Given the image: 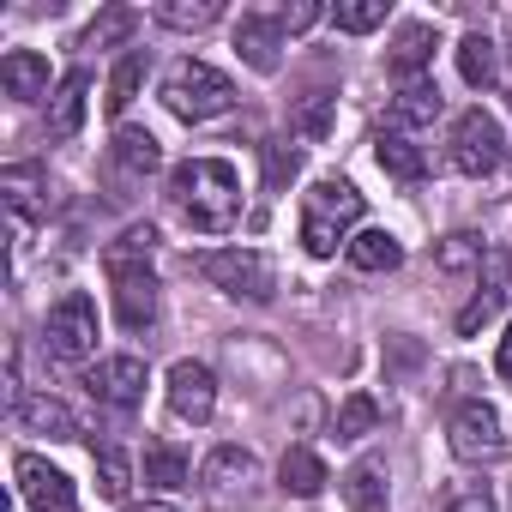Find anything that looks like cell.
I'll return each instance as SVG.
<instances>
[{
    "mask_svg": "<svg viewBox=\"0 0 512 512\" xmlns=\"http://www.w3.org/2000/svg\"><path fill=\"white\" fill-rule=\"evenodd\" d=\"M440 109H446L440 85H434V79H416V85H398V97H392V109H386V127H392V133H416V127H434Z\"/></svg>",
    "mask_w": 512,
    "mask_h": 512,
    "instance_id": "15",
    "label": "cell"
},
{
    "mask_svg": "<svg viewBox=\"0 0 512 512\" xmlns=\"http://www.w3.org/2000/svg\"><path fill=\"white\" fill-rule=\"evenodd\" d=\"M127 512H175L169 500H127Z\"/></svg>",
    "mask_w": 512,
    "mask_h": 512,
    "instance_id": "40",
    "label": "cell"
},
{
    "mask_svg": "<svg viewBox=\"0 0 512 512\" xmlns=\"http://www.w3.org/2000/svg\"><path fill=\"white\" fill-rule=\"evenodd\" d=\"M235 49H241V61L253 67V73H278L284 67V25L278 19H266V13H241V25H235Z\"/></svg>",
    "mask_w": 512,
    "mask_h": 512,
    "instance_id": "13",
    "label": "cell"
},
{
    "mask_svg": "<svg viewBox=\"0 0 512 512\" xmlns=\"http://www.w3.org/2000/svg\"><path fill=\"white\" fill-rule=\"evenodd\" d=\"M344 506H350V512H392V500H386V464H380V458L350 464V476H344Z\"/></svg>",
    "mask_w": 512,
    "mask_h": 512,
    "instance_id": "21",
    "label": "cell"
},
{
    "mask_svg": "<svg viewBox=\"0 0 512 512\" xmlns=\"http://www.w3.org/2000/svg\"><path fill=\"white\" fill-rule=\"evenodd\" d=\"M151 19L163 31H211L223 19V0H157Z\"/></svg>",
    "mask_w": 512,
    "mask_h": 512,
    "instance_id": "26",
    "label": "cell"
},
{
    "mask_svg": "<svg viewBox=\"0 0 512 512\" xmlns=\"http://www.w3.org/2000/svg\"><path fill=\"white\" fill-rule=\"evenodd\" d=\"M0 91L19 97V103L55 97V91H49V61H43L37 49H13V55H0Z\"/></svg>",
    "mask_w": 512,
    "mask_h": 512,
    "instance_id": "16",
    "label": "cell"
},
{
    "mask_svg": "<svg viewBox=\"0 0 512 512\" xmlns=\"http://www.w3.org/2000/svg\"><path fill=\"white\" fill-rule=\"evenodd\" d=\"M446 440H452V458L464 464H482V458H500L506 452V434H500V410L488 398H464L446 422Z\"/></svg>",
    "mask_w": 512,
    "mask_h": 512,
    "instance_id": "7",
    "label": "cell"
},
{
    "mask_svg": "<svg viewBox=\"0 0 512 512\" xmlns=\"http://www.w3.org/2000/svg\"><path fill=\"white\" fill-rule=\"evenodd\" d=\"M85 97H91V73H67L49 97V139H73L85 127Z\"/></svg>",
    "mask_w": 512,
    "mask_h": 512,
    "instance_id": "19",
    "label": "cell"
},
{
    "mask_svg": "<svg viewBox=\"0 0 512 512\" xmlns=\"http://www.w3.org/2000/svg\"><path fill=\"white\" fill-rule=\"evenodd\" d=\"M296 175H302V145L272 139V145H266V181H272V187H284V181H296Z\"/></svg>",
    "mask_w": 512,
    "mask_h": 512,
    "instance_id": "36",
    "label": "cell"
},
{
    "mask_svg": "<svg viewBox=\"0 0 512 512\" xmlns=\"http://www.w3.org/2000/svg\"><path fill=\"white\" fill-rule=\"evenodd\" d=\"M350 266L356 272H398L404 266V241L398 235H386V229H362V235H350Z\"/></svg>",
    "mask_w": 512,
    "mask_h": 512,
    "instance_id": "22",
    "label": "cell"
},
{
    "mask_svg": "<svg viewBox=\"0 0 512 512\" xmlns=\"http://www.w3.org/2000/svg\"><path fill=\"white\" fill-rule=\"evenodd\" d=\"M127 482H133V464L121 446H97V494L103 500H127Z\"/></svg>",
    "mask_w": 512,
    "mask_h": 512,
    "instance_id": "33",
    "label": "cell"
},
{
    "mask_svg": "<svg viewBox=\"0 0 512 512\" xmlns=\"http://www.w3.org/2000/svg\"><path fill=\"white\" fill-rule=\"evenodd\" d=\"M506 290H512V260H506V247H488V260H482V290L458 308V338H476L500 308H506Z\"/></svg>",
    "mask_w": 512,
    "mask_h": 512,
    "instance_id": "9",
    "label": "cell"
},
{
    "mask_svg": "<svg viewBox=\"0 0 512 512\" xmlns=\"http://www.w3.org/2000/svg\"><path fill=\"white\" fill-rule=\"evenodd\" d=\"M362 223V193L338 175L314 181L302 193V247L314 253V260H332L338 247H350V229Z\"/></svg>",
    "mask_w": 512,
    "mask_h": 512,
    "instance_id": "2",
    "label": "cell"
},
{
    "mask_svg": "<svg viewBox=\"0 0 512 512\" xmlns=\"http://www.w3.org/2000/svg\"><path fill=\"white\" fill-rule=\"evenodd\" d=\"M332 127H338V97H326V91H314V97L290 115V133H296V139H308V145H320Z\"/></svg>",
    "mask_w": 512,
    "mask_h": 512,
    "instance_id": "30",
    "label": "cell"
},
{
    "mask_svg": "<svg viewBox=\"0 0 512 512\" xmlns=\"http://www.w3.org/2000/svg\"><path fill=\"white\" fill-rule=\"evenodd\" d=\"M0 193H7V217H25V223H37V211L49 205L43 199V169H31V163H13L0 175Z\"/></svg>",
    "mask_w": 512,
    "mask_h": 512,
    "instance_id": "24",
    "label": "cell"
},
{
    "mask_svg": "<svg viewBox=\"0 0 512 512\" xmlns=\"http://www.w3.org/2000/svg\"><path fill=\"white\" fill-rule=\"evenodd\" d=\"M253 470H260V464H253L247 446H217V452L199 464V488H205V494H235V488L253 482Z\"/></svg>",
    "mask_w": 512,
    "mask_h": 512,
    "instance_id": "17",
    "label": "cell"
},
{
    "mask_svg": "<svg viewBox=\"0 0 512 512\" xmlns=\"http://www.w3.org/2000/svg\"><path fill=\"white\" fill-rule=\"evenodd\" d=\"M278 482H284V494L314 500V494L332 482V470H326V458H320L314 446H290V452H284V464H278Z\"/></svg>",
    "mask_w": 512,
    "mask_h": 512,
    "instance_id": "20",
    "label": "cell"
},
{
    "mask_svg": "<svg viewBox=\"0 0 512 512\" xmlns=\"http://www.w3.org/2000/svg\"><path fill=\"white\" fill-rule=\"evenodd\" d=\"M434 49H440L434 25H398V37H392V55H386V73H392L398 85H416V79H428V67H434Z\"/></svg>",
    "mask_w": 512,
    "mask_h": 512,
    "instance_id": "14",
    "label": "cell"
},
{
    "mask_svg": "<svg viewBox=\"0 0 512 512\" xmlns=\"http://www.w3.org/2000/svg\"><path fill=\"white\" fill-rule=\"evenodd\" d=\"M332 25L350 31V37L380 31V25H386V0H338V7H332Z\"/></svg>",
    "mask_w": 512,
    "mask_h": 512,
    "instance_id": "34",
    "label": "cell"
},
{
    "mask_svg": "<svg viewBox=\"0 0 512 512\" xmlns=\"http://www.w3.org/2000/svg\"><path fill=\"white\" fill-rule=\"evenodd\" d=\"M380 428V404L368 398V392H350L344 404H338V440H368Z\"/></svg>",
    "mask_w": 512,
    "mask_h": 512,
    "instance_id": "31",
    "label": "cell"
},
{
    "mask_svg": "<svg viewBox=\"0 0 512 512\" xmlns=\"http://www.w3.org/2000/svg\"><path fill=\"white\" fill-rule=\"evenodd\" d=\"M85 392L97 404H109V410H133V404H145V362L139 356H103V362H91Z\"/></svg>",
    "mask_w": 512,
    "mask_h": 512,
    "instance_id": "10",
    "label": "cell"
},
{
    "mask_svg": "<svg viewBox=\"0 0 512 512\" xmlns=\"http://www.w3.org/2000/svg\"><path fill=\"white\" fill-rule=\"evenodd\" d=\"M482 260H488L482 235H446V241L434 247V266H440V272H464V266H482Z\"/></svg>",
    "mask_w": 512,
    "mask_h": 512,
    "instance_id": "35",
    "label": "cell"
},
{
    "mask_svg": "<svg viewBox=\"0 0 512 512\" xmlns=\"http://www.w3.org/2000/svg\"><path fill=\"white\" fill-rule=\"evenodd\" d=\"M446 512H494V500L482 494V488H464V494H452V506Z\"/></svg>",
    "mask_w": 512,
    "mask_h": 512,
    "instance_id": "38",
    "label": "cell"
},
{
    "mask_svg": "<svg viewBox=\"0 0 512 512\" xmlns=\"http://www.w3.org/2000/svg\"><path fill=\"white\" fill-rule=\"evenodd\" d=\"M199 278L235 302H272L278 290V272L266 253H253V247H217V253H199Z\"/></svg>",
    "mask_w": 512,
    "mask_h": 512,
    "instance_id": "4",
    "label": "cell"
},
{
    "mask_svg": "<svg viewBox=\"0 0 512 512\" xmlns=\"http://www.w3.org/2000/svg\"><path fill=\"white\" fill-rule=\"evenodd\" d=\"M163 109L175 115V121H187V127H199V121H217V115H229L235 109V85H229V73H217L211 61H175L169 73H163Z\"/></svg>",
    "mask_w": 512,
    "mask_h": 512,
    "instance_id": "3",
    "label": "cell"
},
{
    "mask_svg": "<svg viewBox=\"0 0 512 512\" xmlns=\"http://www.w3.org/2000/svg\"><path fill=\"white\" fill-rule=\"evenodd\" d=\"M278 25H284V37H302V31H314V25H320V7H314V0H296V7H284V13H278Z\"/></svg>",
    "mask_w": 512,
    "mask_h": 512,
    "instance_id": "37",
    "label": "cell"
},
{
    "mask_svg": "<svg viewBox=\"0 0 512 512\" xmlns=\"http://www.w3.org/2000/svg\"><path fill=\"white\" fill-rule=\"evenodd\" d=\"M374 157H380V169L392 175V181H422L428 175V151L410 139V133H380V145H374Z\"/></svg>",
    "mask_w": 512,
    "mask_h": 512,
    "instance_id": "23",
    "label": "cell"
},
{
    "mask_svg": "<svg viewBox=\"0 0 512 512\" xmlns=\"http://www.w3.org/2000/svg\"><path fill=\"white\" fill-rule=\"evenodd\" d=\"M43 350H49L55 362H67V368H79V362L97 356V302H91L85 290H67V296L49 308V320H43Z\"/></svg>",
    "mask_w": 512,
    "mask_h": 512,
    "instance_id": "5",
    "label": "cell"
},
{
    "mask_svg": "<svg viewBox=\"0 0 512 512\" xmlns=\"http://www.w3.org/2000/svg\"><path fill=\"white\" fill-rule=\"evenodd\" d=\"M494 374L512 380V326H506V338H500V350H494Z\"/></svg>",
    "mask_w": 512,
    "mask_h": 512,
    "instance_id": "39",
    "label": "cell"
},
{
    "mask_svg": "<svg viewBox=\"0 0 512 512\" xmlns=\"http://www.w3.org/2000/svg\"><path fill=\"white\" fill-rule=\"evenodd\" d=\"M169 410H175L181 422L205 428L211 410H217V374H211L205 362H175V368H169Z\"/></svg>",
    "mask_w": 512,
    "mask_h": 512,
    "instance_id": "12",
    "label": "cell"
},
{
    "mask_svg": "<svg viewBox=\"0 0 512 512\" xmlns=\"http://www.w3.org/2000/svg\"><path fill=\"white\" fill-rule=\"evenodd\" d=\"M115 163H121L127 175H151V169L163 163V145H157L145 127H121V133H115Z\"/></svg>",
    "mask_w": 512,
    "mask_h": 512,
    "instance_id": "29",
    "label": "cell"
},
{
    "mask_svg": "<svg viewBox=\"0 0 512 512\" xmlns=\"http://www.w3.org/2000/svg\"><path fill=\"white\" fill-rule=\"evenodd\" d=\"M13 416H19V428H31V434H49V440H79V416H73L61 398H49V392L19 398V404H13Z\"/></svg>",
    "mask_w": 512,
    "mask_h": 512,
    "instance_id": "18",
    "label": "cell"
},
{
    "mask_svg": "<svg viewBox=\"0 0 512 512\" xmlns=\"http://www.w3.org/2000/svg\"><path fill=\"white\" fill-rule=\"evenodd\" d=\"M145 67H151V55H145V49H127V55L115 61V73H109V97H103V109H109V115H121V109L139 97Z\"/></svg>",
    "mask_w": 512,
    "mask_h": 512,
    "instance_id": "27",
    "label": "cell"
},
{
    "mask_svg": "<svg viewBox=\"0 0 512 512\" xmlns=\"http://www.w3.org/2000/svg\"><path fill=\"white\" fill-rule=\"evenodd\" d=\"M458 73H464V85H470V91L500 85V49H494V37L470 31V37L458 43Z\"/></svg>",
    "mask_w": 512,
    "mask_h": 512,
    "instance_id": "25",
    "label": "cell"
},
{
    "mask_svg": "<svg viewBox=\"0 0 512 512\" xmlns=\"http://www.w3.org/2000/svg\"><path fill=\"white\" fill-rule=\"evenodd\" d=\"M506 151H512V145H506V127H500V115H488L482 103L452 121V169H458V175L482 181V175H494V169L506 163Z\"/></svg>",
    "mask_w": 512,
    "mask_h": 512,
    "instance_id": "6",
    "label": "cell"
},
{
    "mask_svg": "<svg viewBox=\"0 0 512 512\" xmlns=\"http://www.w3.org/2000/svg\"><path fill=\"white\" fill-rule=\"evenodd\" d=\"M169 199L199 235H229L241 223V181L223 157H187L169 175Z\"/></svg>",
    "mask_w": 512,
    "mask_h": 512,
    "instance_id": "1",
    "label": "cell"
},
{
    "mask_svg": "<svg viewBox=\"0 0 512 512\" xmlns=\"http://www.w3.org/2000/svg\"><path fill=\"white\" fill-rule=\"evenodd\" d=\"M109 284H115V320L127 332H151V320H157V278H151V266L145 260L139 266H109Z\"/></svg>",
    "mask_w": 512,
    "mask_h": 512,
    "instance_id": "11",
    "label": "cell"
},
{
    "mask_svg": "<svg viewBox=\"0 0 512 512\" xmlns=\"http://www.w3.org/2000/svg\"><path fill=\"white\" fill-rule=\"evenodd\" d=\"M133 25H139V13H133V7H103V13L91 19V31H85V49L127 43V37H133Z\"/></svg>",
    "mask_w": 512,
    "mask_h": 512,
    "instance_id": "32",
    "label": "cell"
},
{
    "mask_svg": "<svg viewBox=\"0 0 512 512\" xmlns=\"http://www.w3.org/2000/svg\"><path fill=\"white\" fill-rule=\"evenodd\" d=\"M13 476H19V500H25L31 512H79V488H73V476L55 470L49 458L19 452V458H13Z\"/></svg>",
    "mask_w": 512,
    "mask_h": 512,
    "instance_id": "8",
    "label": "cell"
},
{
    "mask_svg": "<svg viewBox=\"0 0 512 512\" xmlns=\"http://www.w3.org/2000/svg\"><path fill=\"white\" fill-rule=\"evenodd\" d=\"M145 482H157V488H187V482H193L187 452L169 446V440H151V446H145Z\"/></svg>",
    "mask_w": 512,
    "mask_h": 512,
    "instance_id": "28",
    "label": "cell"
}]
</instances>
